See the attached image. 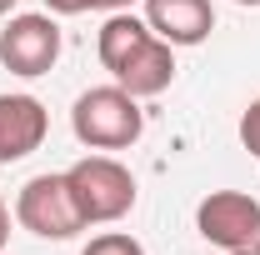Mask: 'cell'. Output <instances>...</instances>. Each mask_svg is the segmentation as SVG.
<instances>
[{"instance_id":"1","label":"cell","mask_w":260,"mask_h":255,"mask_svg":"<svg viewBox=\"0 0 260 255\" xmlns=\"http://www.w3.org/2000/svg\"><path fill=\"white\" fill-rule=\"evenodd\" d=\"M95 55L110 70V80L120 90H130L135 100L165 95L170 80H175V45H165L160 35L145 20H135L130 10H110V20L100 25Z\"/></svg>"},{"instance_id":"2","label":"cell","mask_w":260,"mask_h":255,"mask_svg":"<svg viewBox=\"0 0 260 255\" xmlns=\"http://www.w3.org/2000/svg\"><path fill=\"white\" fill-rule=\"evenodd\" d=\"M70 130L90 150H130L145 130V110L120 85H90L70 105Z\"/></svg>"},{"instance_id":"3","label":"cell","mask_w":260,"mask_h":255,"mask_svg":"<svg viewBox=\"0 0 260 255\" xmlns=\"http://www.w3.org/2000/svg\"><path fill=\"white\" fill-rule=\"evenodd\" d=\"M65 185L85 225H115L135 210V175L115 155H85L65 170Z\"/></svg>"},{"instance_id":"4","label":"cell","mask_w":260,"mask_h":255,"mask_svg":"<svg viewBox=\"0 0 260 255\" xmlns=\"http://www.w3.org/2000/svg\"><path fill=\"white\" fill-rule=\"evenodd\" d=\"M195 230L225 255H260V200L245 190H210L195 205Z\"/></svg>"},{"instance_id":"5","label":"cell","mask_w":260,"mask_h":255,"mask_svg":"<svg viewBox=\"0 0 260 255\" xmlns=\"http://www.w3.org/2000/svg\"><path fill=\"white\" fill-rule=\"evenodd\" d=\"M15 220L30 235H40V240H70V235L85 230L80 205H75V195L65 185V175H35V180H25L20 195H15Z\"/></svg>"},{"instance_id":"6","label":"cell","mask_w":260,"mask_h":255,"mask_svg":"<svg viewBox=\"0 0 260 255\" xmlns=\"http://www.w3.org/2000/svg\"><path fill=\"white\" fill-rule=\"evenodd\" d=\"M60 60V25L55 15H10V25L0 30V65L10 75H50Z\"/></svg>"},{"instance_id":"7","label":"cell","mask_w":260,"mask_h":255,"mask_svg":"<svg viewBox=\"0 0 260 255\" xmlns=\"http://www.w3.org/2000/svg\"><path fill=\"white\" fill-rule=\"evenodd\" d=\"M45 130H50V110L35 95H0V165L35 155L45 145Z\"/></svg>"},{"instance_id":"8","label":"cell","mask_w":260,"mask_h":255,"mask_svg":"<svg viewBox=\"0 0 260 255\" xmlns=\"http://www.w3.org/2000/svg\"><path fill=\"white\" fill-rule=\"evenodd\" d=\"M145 25L175 50L205 45L215 30V5L210 0H145Z\"/></svg>"},{"instance_id":"9","label":"cell","mask_w":260,"mask_h":255,"mask_svg":"<svg viewBox=\"0 0 260 255\" xmlns=\"http://www.w3.org/2000/svg\"><path fill=\"white\" fill-rule=\"evenodd\" d=\"M80 255H145V245H140L135 235H125V230H105V235H95Z\"/></svg>"},{"instance_id":"10","label":"cell","mask_w":260,"mask_h":255,"mask_svg":"<svg viewBox=\"0 0 260 255\" xmlns=\"http://www.w3.org/2000/svg\"><path fill=\"white\" fill-rule=\"evenodd\" d=\"M135 0H45L50 15H85V10H130Z\"/></svg>"},{"instance_id":"11","label":"cell","mask_w":260,"mask_h":255,"mask_svg":"<svg viewBox=\"0 0 260 255\" xmlns=\"http://www.w3.org/2000/svg\"><path fill=\"white\" fill-rule=\"evenodd\" d=\"M240 145L260 160V95L245 105V115H240Z\"/></svg>"},{"instance_id":"12","label":"cell","mask_w":260,"mask_h":255,"mask_svg":"<svg viewBox=\"0 0 260 255\" xmlns=\"http://www.w3.org/2000/svg\"><path fill=\"white\" fill-rule=\"evenodd\" d=\"M5 240H10V205H5V195H0V250H5Z\"/></svg>"},{"instance_id":"13","label":"cell","mask_w":260,"mask_h":255,"mask_svg":"<svg viewBox=\"0 0 260 255\" xmlns=\"http://www.w3.org/2000/svg\"><path fill=\"white\" fill-rule=\"evenodd\" d=\"M10 10H15V0H0V15H10Z\"/></svg>"},{"instance_id":"14","label":"cell","mask_w":260,"mask_h":255,"mask_svg":"<svg viewBox=\"0 0 260 255\" xmlns=\"http://www.w3.org/2000/svg\"><path fill=\"white\" fill-rule=\"evenodd\" d=\"M235 5H260V0H235Z\"/></svg>"}]
</instances>
